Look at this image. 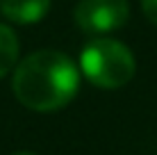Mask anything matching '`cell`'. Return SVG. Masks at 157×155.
<instances>
[{
    "mask_svg": "<svg viewBox=\"0 0 157 155\" xmlns=\"http://www.w3.org/2000/svg\"><path fill=\"white\" fill-rule=\"evenodd\" d=\"M80 66L91 84L100 89H118L132 80L137 64L125 44L100 37L82 48Z\"/></svg>",
    "mask_w": 157,
    "mask_h": 155,
    "instance_id": "7a4b0ae2",
    "label": "cell"
},
{
    "mask_svg": "<svg viewBox=\"0 0 157 155\" xmlns=\"http://www.w3.org/2000/svg\"><path fill=\"white\" fill-rule=\"evenodd\" d=\"M50 9V0H0V14L18 25L39 23Z\"/></svg>",
    "mask_w": 157,
    "mask_h": 155,
    "instance_id": "277c9868",
    "label": "cell"
},
{
    "mask_svg": "<svg viewBox=\"0 0 157 155\" xmlns=\"http://www.w3.org/2000/svg\"><path fill=\"white\" fill-rule=\"evenodd\" d=\"M18 60V39L12 28L0 23V78H5Z\"/></svg>",
    "mask_w": 157,
    "mask_h": 155,
    "instance_id": "5b68a950",
    "label": "cell"
},
{
    "mask_svg": "<svg viewBox=\"0 0 157 155\" xmlns=\"http://www.w3.org/2000/svg\"><path fill=\"white\" fill-rule=\"evenodd\" d=\"M14 94L28 110L55 112L66 107L80 87V73L59 50H39L28 55L16 66Z\"/></svg>",
    "mask_w": 157,
    "mask_h": 155,
    "instance_id": "6da1fadb",
    "label": "cell"
},
{
    "mask_svg": "<svg viewBox=\"0 0 157 155\" xmlns=\"http://www.w3.org/2000/svg\"><path fill=\"white\" fill-rule=\"evenodd\" d=\"M141 9H144L146 18L157 25V0H141Z\"/></svg>",
    "mask_w": 157,
    "mask_h": 155,
    "instance_id": "8992f818",
    "label": "cell"
},
{
    "mask_svg": "<svg viewBox=\"0 0 157 155\" xmlns=\"http://www.w3.org/2000/svg\"><path fill=\"white\" fill-rule=\"evenodd\" d=\"M73 18L86 34H107L128 23V0H80L75 5Z\"/></svg>",
    "mask_w": 157,
    "mask_h": 155,
    "instance_id": "3957f363",
    "label": "cell"
},
{
    "mask_svg": "<svg viewBox=\"0 0 157 155\" xmlns=\"http://www.w3.org/2000/svg\"><path fill=\"white\" fill-rule=\"evenodd\" d=\"M14 155H32V153H14Z\"/></svg>",
    "mask_w": 157,
    "mask_h": 155,
    "instance_id": "52a82bcc",
    "label": "cell"
}]
</instances>
